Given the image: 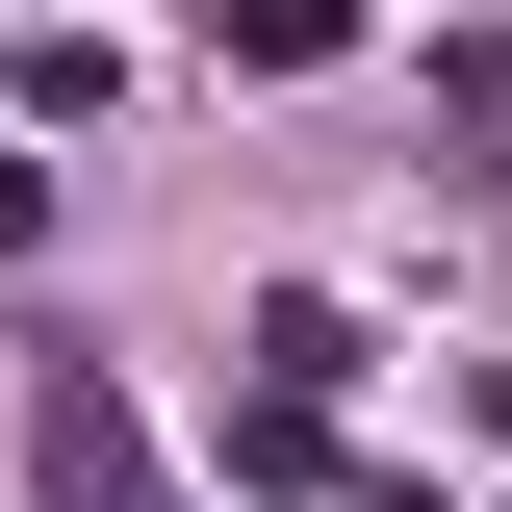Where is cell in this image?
I'll use <instances>...</instances> for the list:
<instances>
[{
  "instance_id": "1",
  "label": "cell",
  "mask_w": 512,
  "mask_h": 512,
  "mask_svg": "<svg viewBox=\"0 0 512 512\" xmlns=\"http://www.w3.org/2000/svg\"><path fill=\"white\" fill-rule=\"evenodd\" d=\"M26 512H205L128 410V359H77V333H26Z\"/></svg>"
},
{
  "instance_id": "2",
  "label": "cell",
  "mask_w": 512,
  "mask_h": 512,
  "mask_svg": "<svg viewBox=\"0 0 512 512\" xmlns=\"http://www.w3.org/2000/svg\"><path fill=\"white\" fill-rule=\"evenodd\" d=\"M231 487H256V512L333 487V384H231Z\"/></svg>"
},
{
  "instance_id": "3",
  "label": "cell",
  "mask_w": 512,
  "mask_h": 512,
  "mask_svg": "<svg viewBox=\"0 0 512 512\" xmlns=\"http://www.w3.org/2000/svg\"><path fill=\"white\" fill-rule=\"evenodd\" d=\"M359 52V0H231V77H333Z\"/></svg>"
},
{
  "instance_id": "4",
  "label": "cell",
  "mask_w": 512,
  "mask_h": 512,
  "mask_svg": "<svg viewBox=\"0 0 512 512\" xmlns=\"http://www.w3.org/2000/svg\"><path fill=\"white\" fill-rule=\"evenodd\" d=\"M487 461H512V384H487Z\"/></svg>"
},
{
  "instance_id": "5",
  "label": "cell",
  "mask_w": 512,
  "mask_h": 512,
  "mask_svg": "<svg viewBox=\"0 0 512 512\" xmlns=\"http://www.w3.org/2000/svg\"><path fill=\"white\" fill-rule=\"evenodd\" d=\"M359 512H436V487H359Z\"/></svg>"
}]
</instances>
